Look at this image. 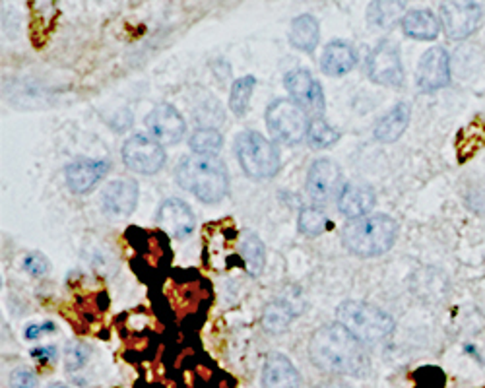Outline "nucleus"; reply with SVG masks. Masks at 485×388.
Returning a JSON list of instances; mask_svg holds the SVG:
<instances>
[{"instance_id":"obj_9","label":"nucleus","mask_w":485,"mask_h":388,"mask_svg":"<svg viewBox=\"0 0 485 388\" xmlns=\"http://www.w3.org/2000/svg\"><path fill=\"white\" fill-rule=\"evenodd\" d=\"M483 10L478 3H443L441 22L446 37L463 41L474 33L481 23Z\"/></svg>"},{"instance_id":"obj_20","label":"nucleus","mask_w":485,"mask_h":388,"mask_svg":"<svg viewBox=\"0 0 485 388\" xmlns=\"http://www.w3.org/2000/svg\"><path fill=\"white\" fill-rule=\"evenodd\" d=\"M402 32L418 41H435L441 33V22L429 10H409L402 18Z\"/></svg>"},{"instance_id":"obj_11","label":"nucleus","mask_w":485,"mask_h":388,"mask_svg":"<svg viewBox=\"0 0 485 388\" xmlns=\"http://www.w3.org/2000/svg\"><path fill=\"white\" fill-rule=\"evenodd\" d=\"M416 80L421 92L433 94L451 82V59L446 49L433 47L419 59Z\"/></svg>"},{"instance_id":"obj_8","label":"nucleus","mask_w":485,"mask_h":388,"mask_svg":"<svg viewBox=\"0 0 485 388\" xmlns=\"http://www.w3.org/2000/svg\"><path fill=\"white\" fill-rule=\"evenodd\" d=\"M122 161L130 171L154 175L166 164V152L157 140L146 134H134L124 142Z\"/></svg>"},{"instance_id":"obj_22","label":"nucleus","mask_w":485,"mask_h":388,"mask_svg":"<svg viewBox=\"0 0 485 388\" xmlns=\"http://www.w3.org/2000/svg\"><path fill=\"white\" fill-rule=\"evenodd\" d=\"M319 40H320V28L315 16L303 14L292 22L290 43L295 49H300V51L305 53H313L319 45Z\"/></svg>"},{"instance_id":"obj_24","label":"nucleus","mask_w":485,"mask_h":388,"mask_svg":"<svg viewBox=\"0 0 485 388\" xmlns=\"http://www.w3.org/2000/svg\"><path fill=\"white\" fill-rule=\"evenodd\" d=\"M241 255L245 258L247 270L251 276H260L266 265V250L260 237L253 231H243L241 235Z\"/></svg>"},{"instance_id":"obj_1","label":"nucleus","mask_w":485,"mask_h":388,"mask_svg":"<svg viewBox=\"0 0 485 388\" xmlns=\"http://www.w3.org/2000/svg\"><path fill=\"white\" fill-rule=\"evenodd\" d=\"M309 357L313 365L330 374H365L369 356L364 344L340 322L325 324L309 340Z\"/></svg>"},{"instance_id":"obj_28","label":"nucleus","mask_w":485,"mask_h":388,"mask_svg":"<svg viewBox=\"0 0 485 388\" xmlns=\"http://www.w3.org/2000/svg\"><path fill=\"white\" fill-rule=\"evenodd\" d=\"M255 86H256L255 77H243V78L233 82L231 95H229V107L238 117H243L247 113L248 102H251V95L255 92Z\"/></svg>"},{"instance_id":"obj_18","label":"nucleus","mask_w":485,"mask_h":388,"mask_svg":"<svg viewBox=\"0 0 485 388\" xmlns=\"http://www.w3.org/2000/svg\"><path fill=\"white\" fill-rule=\"evenodd\" d=\"M263 386L265 388H303V379L293 363L282 356H268L263 369Z\"/></svg>"},{"instance_id":"obj_7","label":"nucleus","mask_w":485,"mask_h":388,"mask_svg":"<svg viewBox=\"0 0 485 388\" xmlns=\"http://www.w3.org/2000/svg\"><path fill=\"white\" fill-rule=\"evenodd\" d=\"M367 77L381 86L400 87L404 84V67L400 59V47L384 40L367 59Z\"/></svg>"},{"instance_id":"obj_34","label":"nucleus","mask_w":485,"mask_h":388,"mask_svg":"<svg viewBox=\"0 0 485 388\" xmlns=\"http://www.w3.org/2000/svg\"><path fill=\"white\" fill-rule=\"evenodd\" d=\"M468 206L472 212H485V186H476L468 194Z\"/></svg>"},{"instance_id":"obj_14","label":"nucleus","mask_w":485,"mask_h":388,"mask_svg":"<svg viewBox=\"0 0 485 388\" xmlns=\"http://www.w3.org/2000/svg\"><path fill=\"white\" fill-rule=\"evenodd\" d=\"M139 203V183L132 179L111 181L102 193V206L105 214L113 218L130 216Z\"/></svg>"},{"instance_id":"obj_2","label":"nucleus","mask_w":485,"mask_h":388,"mask_svg":"<svg viewBox=\"0 0 485 388\" xmlns=\"http://www.w3.org/2000/svg\"><path fill=\"white\" fill-rule=\"evenodd\" d=\"M177 183L206 204L228 194V167L216 156H184L177 167Z\"/></svg>"},{"instance_id":"obj_37","label":"nucleus","mask_w":485,"mask_h":388,"mask_svg":"<svg viewBox=\"0 0 485 388\" xmlns=\"http://www.w3.org/2000/svg\"><path fill=\"white\" fill-rule=\"evenodd\" d=\"M49 388H67V386H65V384H60V383H55V384H51Z\"/></svg>"},{"instance_id":"obj_29","label":"nucleus","mask_w":485,"mask_h":388,"mask_svg":"<svg viewBox=\"0 0 485 388\" xmlns=\"http://www.w3.org/2000/svg\"><path fill=\"white\" fill-rule=\"evenodd\" d=\"M330 220L327 216L325 210H320L317 206H307L301 210L300 214V231L309 235V237H317L320 233H325L328 230Z\"/></svg>"},{"instance_id":"obj_4","label":"nucleus","mask_w":485,"mask_h":388,"mask_svg":"<svg viewBox=\"0 0 485 388\" xmlns=\"http://www.w3.org/2000/svg\"><path fill=\"white\" fill-rule=\"evenodd\" d=\"M342 327L350 330L362 344H379L392 336L396 324L381 307L362 302H344L336 309Z\"/></svg>"},{"instance_id":"obj_6","label":"nucleus","mask_w":485,"mask_h":388,"mask_svg":"<svg viewBox=\"0 0 485 388\" xmlns=\"http://www.w3.org/2000/svg\"><path fill=\"white\" fill-rule=\"evenodd\" d=\"M266 127L280 144H300L307 139L309 122L305 111L293 99H276L266 109Z\"/></svg>"},{"instance_id":"obj_33","label":"nucleus","mask_w":485,"mask_h":388,"mask_svg":"<svg viewBox=\"0 0 485 388\" xmlns=\"http://www.w3.org/2000/svg\"><path fill=\"white\" fill-rule=\"evenodd\" d=\"M31 357H33L35 361H40L41 365H51V363L57 361V347H53V346L33 347V349H31Z\"/></svg>"},{"instance_id":"obj_26","label":"nucleus","mask_w":485,"mask_h":388,"mask_svg":"<svg viewBox=\"0 0 485 388\" xmlns=\"http://www.w3.org/2000/svg\"><path fill=\"white\" fill-rule=\"evenodd\" d=\"M338 139H340V132L336 129H332L330 124L322 117H315L313 121L309 122L307 142L313 149L330 148L332 144L338 142Z\"/></svg>"},{"instance_id":"obj_17","label":"nucleus","mask_w":485,"mask_h":388,"mask_svg":"<svg viewBox=\"0 0 485 388\" xmlns=\"http://www.w3.org/2000/svg\"><path fill=\"white\" fill-rule=\"evenodd\" d=\"M109 173V164L103 159H80L67 167V185L74 194L90 193Z\"/></svg>"},{"instance_id":"obj_15","label":"nucleus","mask_w":485,"mask_h":388,"mask_svg":"<svg viewBox=\"0 0 485 388\" xmlns=\"http://www.w3.org/2000/svg\"><path fill=\"white\" fill-rule=\"evenodd\" d=\"M157 223L169 235L177 237V239H184V237H189L194 231L196 218L189 204L179 198H169L159 206Z\"/></svg>"},{"instance_id":"obj_10","label":"nucleus","mask_w":485,"mask_h":388,"mask_svg":"<svg viewBox=\"0 0 485 388\" xmlns=\"http://www.w3.org/2000/svg\"><path fill=\"white\" fill-rule=\"evenodd\" d=\"M285 87H288L293 102L300 105L305 113H313V115L320 117L325 113V92H322L320 82L310 74L309 70L297 68L292 70L288 77L283 78Z\"/></svg>"},{"instance_id":"obj_27","label":"nucleus","mask_w":485,"mask_h":388,"mask_svg":"<svg viewBox=\"0 0 485 388\" xmlns=\"http://www.w3.org/2000/svg\"><path fill=\"white\" fill-rule=\"evenodd\" d=\"M189 146L194 156H216L223 146V139L216 129H198L193 132Z\"/></svg>"},{"instance_id":"obj_35","label":"nucleus","mask_w":485,"mask_h":388,"mask_svg":"<svg viewBox=\"0 0 485 388\" xmlns=\"http://www.w3.org/2000/svg\"><path fill=\"white\" fill-rule=\"evenodd\" d=\"M45 330H55V324L53 322H43V324H30V327L26 329V338L28 340H37Z\"/></svg>"},{"instance_id":"obj_13","label":"nucleus","mask_w":485,"mask_h":388,"mask_svg":"<svg viewBox=\"0 0 485 388\" xmlns=\"http://www.w3.org/2000/svg\"><path fill=\"white\" fill-rule=\"evenodd\" d=\"M340 167L328 158L315 159L307 173V194L313 203H327L338 191Z\"/></svg>"},{"instance_id":"obj_25","label":"nucleus","mask_w":485,"mask_h":388,"mask_svg":"<svg viewBox=\"0 0 485 388\" xmlns=\"http://www.w3.org/2000/svg\"><path fill=\"white\" fill-rule=\"evenodd\" d=\"M295 311L288 302H270L263 312V327L270 334H280L290 327Z\"/></svg>"},{"instance_id":"obj_12","label":"nucleus","mask_w":485,"mask_h":388,"mask_svg":"<svg viewBox=\"0 0 485 388\" xmlns=\"http://www.w3.org/2000/svg\"><path fill=\"white\" fill-rule=\"evenodd\" d=\"M146 129L159 144H177L183 140L186 124L175 107L169 104H159L148 113Z\"/></svg>"},{"instance_id":"obj_19","label":"nucleus","mask_w":485,"mask_h":388,"mask_svg":"<svg viewBox=\"0 0 485 388\" xmlns=\"http://www.w3.org/2000/svg\"><path fill=\"white\" fill-rule=\"evenodd\" d=\"M357 62V55L350 43L342 40H334L327 45L325 53L320 57V70L327 77H344L350 70H354Z\"/></svg>"},{"instance_id":"obj_5","label":"nucleus","mask_w":485,"mask_h":388,"mask_svg":"<svg viewBox=\"0 0 485 388\" xmlns=\"http://www.w3.org/2000/svg\"><path fill=\"white\" fill-rule=\"evenodd\" d=\"M235 152L243 171L251 179L274 177L280 169V154L263 134L255 131H245L235 140Z\"/></svg>"},{"instance_id":"obj_32","label":"nucleus","mask_w":485,"mask_h":388,"mask_svg":"<svg viewBox=\"0 0 485 388\" xmlns=\"http://www.w3.org/2000/svg\"><path fill=\"white\" fill-rule=\"evenodd\" d=\"M10 386L12 388H37L35 373L28 367H18L10 374Z\"/></svg>"},{"instance_id":"obj_30","label":"nucleus","mask_w":485,"mask_h":388,"mask_svg":"<svg viewBox=\"0 0 485 388\" xmlns=\"http://www.w3.org/2000/svg\"><path fill=\"white\" fill-rule=\"evenodd\" d=\"M90 361V347L82 344V342H72L67 346V352H65V365H67V371L70 373H76L80 371L85 363Z\"/></svg>"},{"instance_id":"obj_36","label":"nucleus","mask_w":485,"mask_h":388,"mask_svg":"<svg viewBox=\"0 0 485 388\" xmlns=\"http://www.w3.org/2000/svg\"><path fill=\"white\" fill-rule=\"evenodd\" d=\"M317 388H352V386L346 384V383H334V381H330V383H325V384H319Z\"/></svg>"},{"instance_id":"obj_31","label":"nucleus","mask_w":485,"mask_h":388,"mask_svg":"<svg viewBox=\"0 0 485 388\" xmlns=\"http://www.w3.org/2000/svg\"><path fill=\"white\" fill-rule=\"evenodd\" d=\"M22 266L33 278H43V276H47L49 268H51L47 257L41 255V253H28L26 257H23V260H22Z\"/></svg>"},{"instance_id":"obj_3","label":"nucleus","mask_w":485,"mask_h":388,"mask_svg":"<svg viewBox=\"0 0 485 388\" xmlns=\"http://www.w3.org/2000/svg\"><path fill=\"white\" fill-rule=\"evenodd\" d=\"M398 239V221L387 214H371L350 220L342 231L344 247L357 257H381Z\"/></svg>"},{"instance_id":"obj_16","label":"nucleus","mask_w":485,"mask_h":388,"mask_svg":"<svg viewBox=\"0 0 485 388\" xmlns=\"http://www.w3.org/2000/svg\"><path fill=\"white\" fill-rule=\"evenodd\" d=\"M338 210L346 218L359 220L369 216V212L375 208L377 196L369 185L364 183H346L338 193Z\"/></svg>"},{"instance_id":"obj_23","label":"nucleus","mask_w":485,"mask_h":388,"mask_svg":"<svg viewBox=\"0 0 485 388\" xmlns=\"http://www.w3.org/2000/svg\"><path fill=\"white\" fill-rule=\"evenodd\" d=\"M483 146H485V122L481 119H476L458 134L456 139L458 159L464 164L470 158H474Z\"/></svg>"},{"instance_id":"obj_21","label":"nucleus","mask_w":485,"mask_h":388,"mask_svg":"<svg viewBox=\"0 0 485 388\" xmlns=\"http://www.w3.org/2000/svg\"><path fill=\"white\" fill-rule=\"evenodd\" d=\"M409 121H412V107L408 104L394 105L375 127V139L379 142L391 144L396 142L406 132Z\"/></svg>"}]
</instances>
